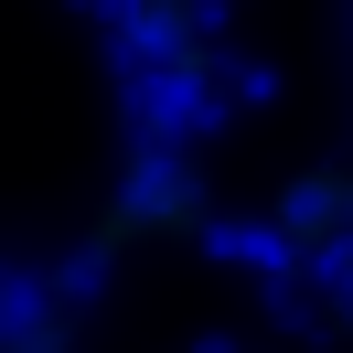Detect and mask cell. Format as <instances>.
Listing matches in <instances>:
<instances>
[{
  "label": "cell",
  "mask_w": 353,
  "mask_h": 353,
  "mask_svg": "<svg viewBox=\"0 0 353 353\" xmlns=\"http://www.w3.org/2000/svg\"><path fill=\"white\" fill-rule=\"evenodd\" d=\"M203 225V182L182 172L172 150H150V161H129V182L108 193V214H97V257H129V246H172V236H193Z\"/></svg>",
  "instance_id": "6da1fadb"
},
{
  "label": "cell",
  "mask_w": 353,
  "mask_h": 353,
  "mask_svg": "<svg viewBox=\"0 0 353 353\" xmlns=\"http://www.w3.org/2000/svg\"><path fill=\"white\" fill-rule=\"evenodd\" d=\"M214 22H225V0H118V32L150 65V86H182V97L214 75Z\"/></svg>",
  "instance_id": "7a4b0ae2"
},
{
  "label": "cell",
  "mask_w": 353,
  "mask_h": 353,
  "mask_svg": "<svg viewBox=\"0 0 353 353\" xmlns=\"http://www.w3.org/2000/svg\"><path fill=\"white\" fill-rule=\"evenodd\" d=\"M279 246L289 257H353V172H300L279 193Z\"/></svg>",
  "instance_id": "3957f363"
}]
</instances>
